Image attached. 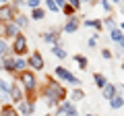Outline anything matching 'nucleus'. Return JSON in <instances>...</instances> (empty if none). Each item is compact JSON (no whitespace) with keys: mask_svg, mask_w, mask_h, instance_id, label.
Masks as SVG:
<instances>
[{"mask_svg":"<svg viewBox=\"0 0 124 116\" xmlns=\"http://www.w3.org/2000/svg\"><path fill=\"white\" fill-rule=\"evenodd\" d=\"M39 95H44L46 99H48V106L50 108H58L64 99H66V89L62 87L58 81H54L52 77H48V81L44 83V87L39 89Z\"/></svg>","mask_w":124,"mask_h":116,"instance_id":"1","label":"nucleus"},{"mask_svg":"<svg viewBox=\"0 0 124 116\" xmlns=\"http://www.w3.org/2000/svg\"><path fill=\"white\" fill-rule=\"evenodd\" d=\"M10 52H13L15 56H25V54H27V37L23 35V33H19V35L13 40Z\"/></svg>","mask_w":124,"mask_h":116,"instance_id":"2","label":"nucleus"},{"mask_svg":"<svg viewBox=\"0 0 124 116\" xmlns=\"http://www.w3.org/2000/svg\"><path fill=\"white\" fill-rule=\"evenodd\" d=\"M54 77H58L60 81H66V83H72L75 87H77V85H81V81L77 79L68 68H64V66H56V68H54Z\"/></svg>","mask_w":124,"mask_h":116,"instance_id":"3","label":"nucleus"},{"mask_svg":"<svg viewBox=\"0 0 124 116\" xmlns=\"http://www.w3.org/2000/svg\"><path fill=\"white\" fill-rule=\"evenodd\" d=\"M27 66H29V71H44V56H41V52H31L29 58H27Z\"/></svg>","mask_w":124,"mask_h":116,"instance_id":"4","label":"nucleus"},{"mask_svg":"<svg viewBox=\"0 0 124 116\" xmlns=\"http://www.w3.org/2000/svg\"><path fill=\"white\" fill-rule=\"evenodd\" d=\"M15 6L13 4H0V25H4V23H10L15 19Z\"/></svg>","mask_w":124,"mask_h":116,"instance_id":"5","label":"nucleus"},{"mask_svg":"<svg viewBox=\"0 0 124 116\" xmlns=\"http://www.w3.org/2000/svg\"><path fill=\"white\" fill-rule=\"evenodd\" d=\"M8 99L10 102H23V99H25V93H23V87L19 83H13L10 85V93H8Z\"/></svg>","mask_w":124,"mask_h":116,"instance_id":"6","label":"nucleus"},{"mask_svg":"<svg viewBox=\"0 0 124 116\" xmlns=\"http://www.w3.org/2000/svg\"><path fill=\"white\" fill-rule=\"evenodd\" d=\"M33 110H35V104L27 102V99H23V102L17 104V112H19V116H31V114H33Z\"/></svg>","mask_w":124,"mask_h":116,"instance_id":"7","label":"nucleus"},{"mask_svg":"<svg viewBox=\"0 0 124 116\" xmlns=\"http://www.w3.org/2000/svg\"><path fill=\"white\" fill-rule=\"evenodd\" d=\"M2 33H4V37H13V40H15V37L21 33V29L10 21V23H4V25H2Z\"/></svg>","mask_w":124,"mask_h":116,"instance_id":"8","label":"nucleus"},{"mask_svg":"<svg viewBox=\"0 0 124 116\" xmlns=\"http://www.w3.org/2000/svg\"><path fill=\"white\" fill-rule=\"evenodd\" d=\"M27 58H23V56H15V75H21V73H25L27 71Z\"/></svg>","mask_w":124,"mask_h":116,"instance_id":"9","label":"nucleus"},{"mask_svg":"<svg viewBox=\"0 0 124 116\" xmlns=\"http://www.w3.org/2000/svg\"><path fill=\"white\" fill-rule=\"evenodd\" d=\"M2 71L15 75V56H4L2 58Z\"/></svg>","mask_w":124,"mask_h":116,"instance_id":"10","label":"nucleus"},{"mask_svg":"<svg viewBox=\"0 0 124 116\" xmlns=\"http://www.w3.org/2000/svg\"><path fill=\"white\" fill-rule=\"evenodd\" d=\"M101 95L108 99V102H110L112 98H116V95H118V91H116V85H110V83H108L106 87L101 89Z\"/></svg>","mask_w":124,"mask_h":116,"instance_id":"11","label":"nucleus"},{"mask_svg":"<svg viewBox=\"0 0 124 116\" xmlns=\"http://www.w3.org/2000/svg\"><path fill=\"white\" fill-rule=\"evenodd\" d=\"M79 25H81V23L77 21L75 17H70V19L66 21V25H64V31H66V33H75L77 29H79Z\"/></svg>","mask_w":124,"mask_h":116,"instance_id":"12","label":"nucleus"},{"mask_svg":"<svg viewBox=\"0 0 124 116\" xmlns=\"http://www.w3.org/2000/svg\"><path fill=\"white\" fill-rule=\"evenodd\" d=\"M0 116H19L17 108H13L10 104H4V106L0 108Z\"/></svg>","mask_w":124,"mask_h":116,"instance_id":"13","label":"nucleus"},{"mask_svg":"<svg viewBox=\"0 0 124 116\" xmlns=\"http://www.w3.org/2000/svg\"><path fill=\"white\" fill-rule=\"evenodd\" d=\"M13 23H15V25H17L19 27V29H21V27H27V25H29V17H25V15H15V19H13Z\"/></svg>","mask_w":124,"mask_h":116,"instance_id":"14","label":"nucleus"},{"mask_svg":"<svg viewBox=\"0 0 124 116\" xmlns=\"http://www.w3.org/2000/svg\"><path fill=\"white\" fill-rule=\"evenodd\" d=\"M85 27H93V29H97V31H101L103 29V23L97 21V19H87V21H83Z\"/></svg>","mask_w":124,"mask_h":116,"instance_id":"15","label":"nucleus"},{"mask_svg":"<svg viewBox=\"0 0 124 116\" xmlns=\"http://www.w3.org/2000/svg\"><path fill=\"white\" fill-rule=\"evenodd\" d=\"M93 81H95V85H97L99 89H103V87L108 85V79L101 75V73H95V75H93Z\"/></svg>","mask_w":124,"mask_h":116,"instance_id":"16","label":"nucleus"},{"mask_svg":"<svg viewBox=\"0 0 124 116\" xmlns=\"http://www.w3.org/2000/svg\"><path fill=\"white\" fill-rule=\"evenodd\" d=\"M10 85H13V83H8V81H4V79H0V93H2V98H8Z\"/></svg>","mask_w":124,"mask_h":116,"instance_id":"17","label":"nucleus"},{"mask_svg":"<svg viewBox=\"0 0 124 116\" xmlns=\"http://www.w3.org/2000/svg\"><path fill=\"white\" fill-rule=\"evenodd\" d=\"M110 106L114 108V110L124 108V98H122V95H116V98H112V99H110Z\"/></svg>","mask_w":124,"mask_h":116,"instance_id":"18","label":"nucleus"},{"mask_svg":"<svg viewBox=\"0 0 124 116\" xmlns=\"http://www.w3.org/2000/svg\"><path fill=\"white\" fill-rule=\"evenodd\" d=\"M44 41H48V44H58V33L56 31H46L44 33Z\"/></svg>","mask_w":124,"mask_h":116,"instance_id":"19","label":"nucleus"},{"mask_svg":"<svg viewBox=\"0 0 124 116\" xmlns=\"http://www.w3.org/2000/svg\"><path fill=\"white\" fill-rule=\"evenodd\" d=\"M75 62L79 64L81 71H87V66H89V60H87L85 56H81V54H77V56H75Z\"/></svg>","mask_w":124,"mask_h":116,"instance_id":"20","label":"nucleus"},{"mask_svg":"<svg viewBox=\"0 0 124 116\" xmlns=\"http://www.w3.org/2000/svg\"><path fill=\"white\" fill-rule=\"evenodd\" d=\"M52 54H54L56 58H60V60H64V58H66V50L62 48V46H58V44L52 48Z\"/></svg>","mask_w":124,"mask_h":116,"instance_id":"21","label":"nucleus"},{"mask_svg":"<svg viewBox=\"0 0 124 116\" xmlns=\"http://www.w3.org/2000/svg\"><path fill=\"white\" fill-rule=\"evenodd\" d=\"M31 19H35V21L46 19V10L41 8V6H39V8H33V10H31Z\"/></svg>","mask_w":124,"mask_h":116,"instance_id":"22","label":"nucleus"},{"mask_svg":"<svg viewBox=\"0 0 124 116\" xmlns=\"http://www.w3.org/2000/svg\"><path fill=\"white\" fill-rule=\"evenodd\" d=\"M8 56V44H6L4 37H0V58Z\"/></svg>","mask_w":124,"mask_h":116,"instance_id":"23","label":"nucleus"},{"mask_svg":"<svg viewBox=\"0 0 124 116\" xmlns=\"http://www.w3.org/2000/svg\"><path fill=\"white\" fill-rule=\"evenodd\" d=\"M110 37H112L114 41H120V40L124 37V31H120L118 27H116V29H112V31H110Z\"/></svg>","mask_w":124,"mask_h":116,"instance_id":"24","label":"nucleus"},{"mask_svg":"<svg viewBox=\"0 0 124 116\" xmlns=\"http://www.w3.org/2000/svg\"><path fill=\"white\" fill-rule=\"evenodd\" d=\"M62 13H64V15H66L68 19H70V17H75V13H77V10L72 8L70 4H64V6H62Z\"/></svg>","mask_w":124,"mask_h":116,"instance_id":"25","label":"nucleus"},{"mask_svg":"<svg viewBox=\"0 0 124 116\" xmlns=\"http://www.w3.org/2000/svg\"><path fill=\"white\" fill-rule=\"evenodd\" d=\"M72 99H85V91L79 89V87H75L72 89Z\"/></svg>","mask_w":124,"mask_h":116,"instance_id":"26","label":"nucleus"},{"mask_svg":"<svg viewBox=\"0 0 124 116\" xmlns=\"http://www.w3.org/2000/svg\"><path fill=\"white\" fill-rule=\"evenodd\" d=\"M25 4H27V6H29V8H31V10H33V8H39V4H41V0H27Z\"/></svg>","mask_w":124,"mask_h":116,"instance_id":"27","label":"nucleus"},{"mask_svg":"<svg viewBox=\"0 0 124 116\" xmlns=\"http://www.w3.org/2000/svg\"><path fill=\"white\" fill-rule=\"evenodd\" d=\"M46 4H48V8L52 10V13H58V10H60V8L56 6V2H54V0H46Z\"/></svg>","mask_w":124,"mask_h":116,"instance_id":"28","label":"nucleus"},{"mask_svg":"<svg viewBox=\"0 0 124 116\" xmlns=\"http://www.w3.org/2000/svg\"><path fill=\"white\" fill-rule=\"evenodd\" d=\"M103 25L110 27V31H112V29H116V21H114V19H106V21H103Z\"/></svg>","mask_w":124,"mask_h":116,"instance_id":"29","label":"nucleus"},{"mask_svg":"<svg viewBox=\"0 0 124 116\" xmlns=\"http://www.w3.org/2000/svg\"><path fill=\"white\" fill-rule=\"evenodd\" d=\"M112 56H114V54H112V50H101V58H106V60H112Z\"/></svg>","mask_w":124,"mask_h":116,"instance_id":"30","label":"nucleus"},{"mask_svg":"<svg viewBox=\"0 0 124 116\" xmlns=\"http://www.w3.org/2000/svg\"><path fill=\"white\" fill-rule=\"evenodd\" d=\"M66 4H70L75 10H79V6H81V0H66Z\"/></svg>","mask_w":124,"mask_h":116,"instance_id":"31","label":"nucleus"},{"mask_svg":"<svg viewBox=\"0 0 124 116\" xmlns=\"http://www.w3.org/2000/svg\"><path fill=\"white\" fill-rule=\"evenodd\" d=\"M101 6H103V10H106V13H112V4L108 2V0H101Z\"/></svg>","mask_w":124,"mask_h":116,"instance_id":"32","label":"nucleus"},{"mask_svg":"<svg viewBox=\"0 0 124 116\" xmlns=\"http://www.w3.org/2000/svg\"><path fill=\"white\" fill-rule=\"evenodd\" d=\"M95 44H97V37H89V40H87V46H89V48H95Z\"/></svg>","mask_w":124,"mask_h":116,"instance_id":"33","label":"nucleus"},{"mask_svg":"<svg viewBox=\"0 0 124 116\" xmlns=\"http://www.w3.org/2000/svg\"><path fill=\"white\" fill-rule=\"evenodd\" d=\"M54 2H56V6H58V8H62V6L66 4V0H54Z\"/></svg>","mask_w":124,"mask_h":116,"instance_id":"34","label":"nucleus"},{"mask_svg":"<svg viewBox=\"0 0 124 116\" xmlns=\"http://www.w3.org/2000/svg\"><path fill=\"white\" fill-rule=\"evenodd\" d=\"M118 44H120V48H122V50H124V37H122V40H120V41H118Z\"/></svg>","mask_w":124,"mask_h":116,"instance_id":"35","label":"nucleus"},{"mask_svg":"<svg viewBox=\"0 0 124 116\" xmlns=\"http://www.w3.org/2000/svg\"><path fill=\"white\" fill-rule=\"evenodd\" d=\"M120 31H124V21H122V25H120Z\"/></svg>","mask_w":124,"mask_h":116,"instance_id":"36","label":"nucleus"},{"mask_svg":"<svg viewBox=\"0 0 124 116\" xmlns=\"http://www.w3.org/2000/svg\"><path fill=\"white\" fill-rule=\"evenodd\" d=\"M112 2H122V0H112Z\"/></svg>","mask_w":124,"mask_h":116,"instance_id":"37","label":"nucleus"},{"mask_svg":"<svg viewBox=\"0 0 124 116\" xmlns=\"http://www.w3.org/2000/svg\"><path fill=\"white\" fill-rule=\"evenodd\" d=\"M122 71H124V62H122Z\"/></svg>","mask_w":124,"mask_h":116,"instance_id":"38","label":"nucleus"},{"mask_svg":"<svg viewBox=\"0 0 124 116\" xmlns=\"http://www.w3.org/2000/svg\"><path fill=\"white\" fill-rule=\"evenodd\" d=\"M44 116H52V114H44Z\"/></svg>","mask_w":124,"mask_h":116,"instance_id":"39","label":"nucleus"},{"mask_svg":"<svg viewBox=\"0 0 124 116\" xmlns=\"http://www.w3.org/2000/svg\"><path fill=\"white\" fill-rule=\"evenodd\" d=\"M81 2H87V0H81Z\"/></svg>","mask_w":124,"mask_h":116,"instance_id":"40","label":"nucleus"},{"mask_svg":"<svg viewBox=\"0 0 124 116\" xmlns=\"http://www.w3.org/2000/svg\"><path fill=\"white\" fill-rule=\"evenodd\" d=\"M87 116H93V114H87Z\"/></svg>","mask_w":124,"mask_h":116,"instance_id":"41","label":"nucleus"},{"mask_svg":"<svg viewBox=\"0 0 124 116\" xmlns=\"http://www.w3.org/2000/svg\"><path fill=\"white\" fill-rule=\"evenodd\" d=\"M89 2H91V0H89Z\"/></svg>","mask_w":124,"mask_h":116,"instance_id":"42","label":"nucleus"},{"mask_svg":"<svg viewBox=\"0 0 124 116\" xmlns=\"http://www.w3.org/2000/svg\"><path fill=\"white\" fill-rule=\"evenodd\" d=\"M122 13H124V10H122Z\"/></svg>","mask_w":124,"mask_h":116,"instance_id":"43","label":"nucleus"}]
</instances>
